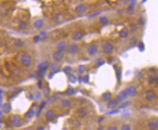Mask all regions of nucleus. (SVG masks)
<instances>
[{
    "mask_svg": "<svg viewBox=\"0 0 158 130\" xmlns=\"http://www.w3.org/2000/svg\"><path fill=\"white\" fill-rule=\"evenodd\" d=\"M21 63L24 66H29L31 63V58L30 57V55H28V54H24L22 57H21Z\"/></svg>",
    "mask_w": 158,
    "mask_h": 130,
    "instance_id": "f257e3e1",
    "label": "nucleus"
},
{
    "mask_svg": "<svg viewBox=\"0 0 158 130\" xmlns=\"http://www.w3.org/2000/svg\"><path fill=\"white\" fill-rule=\"evenodd\" d=\"M88 52L90 56H94L98 52V46L96 44H91L88 47Z\"/></svg>",
    "mask_w": 158,
    "mask_h": 130,
    "instance_id": "f03ea898",
    "label": "nucleus"
},
{
    "mask_svg": "<svg viewBox=\"0 0 158 130\" xmlns=\"http://www.w3.org/2000/svg\"><path fill=\"white\" fill-rule=\"evenodd\" d=\"M113 50H114V47H113V45L111 44V43H109V42H106V44L103 45V51L106 54L111 53Z\"/></svg>",
    "mask_w": 158,
    "mask_h": 130,
    "instance_id": "7ed1b4c3",
    "label": "nucleus"
},
{
    "mask_svg": "<svg viewBox=\"0 0 158 130\" xmlns=\"http://www.w3.org/2000/svg\"><path fill=\"white\" fill-rule=\"evenodd\" d=\"M10 123L13 126H19L21 125V118L17 115H13L10 118Z\"/></svg>",
    "mask_w": 158,
    "mask_h": 130,
    "instance_id": "20e7f679",
    "label": "nucleus"
},
{
    "mask_svg": "<svg viewBox=\"0 0 158 130\" xmlns=\"http://www.w3.org/2000/svg\"><path fill=\"white\" fill-rule=\"evenodd\" d=\"M78 116L80 118H84L87 116L88 114V109L85 107H81L80 108H78V110H76Z\"/></svg>",
    "mask_w": 158,
    "mask_h": 130,
    "instance_id": "39448f33",
    "label": "nucleus"
},
{
    "mask_svg": "<svg viewBox=\"0 0 158 130\" xmlns=\"http://www.w3.org/2000/svg\"><path fill=\"white\" fill-rule=\"evenodd\" d=\"M125 92L128 95V96H131V97H133L136 95L137 91H136V88L135 86H129L125 90Z\"/></svg>",
    "mask_w": 158,
    "mask_h": 130,
    "instance_id": "423d86ee",
    "label": "nucleus"
},
{
    "mask_svg": "<svg viewBox=\"0 0 158 130\" xmlns=\"http://www.w3.org/2000/svg\"><path fill=\"white\" fill-rule=\"evenodd\" d=\"M145 97L148 101H151L155 98V93L152 90H149L146 92Z\"/></svg>",
    "mask_w": 158,
    "mask_h": 130,
    "instance_id": "0eeeda50",
    "label": "nucleus"
},
{
    "mask_svg": "<svg viewBox=\"0 0 158 130\" xmlns=\"http://www.w3.org/2000/svg\"><path fill=\"white\" fill-rule=\"evenodd\" d=\"M75 10H76V13L81 15V14H83L84 13H85V11L87 10V7H86V6L85 5L80 4V5H78L76 6Z\"/></svg>",
    "mask_w": 158,
    "mask_h": 130,
    "instance_id": "6e6552de",
    "label": "nucleus"
},
{
    "mask_svg": "<svg viewBox=\"0 0 158 130\" xmlns=\"http://www.w3.org/2000/svg\"><path fill=\"white\" fill-rule=\"evenodd\" d=\"M84 34L81 31H76L73 36H72V39L74 41H80L82 39Z\"/></svg>",
    "mask_w": 158,
    "mask_h": 130,
    "instance_id": "1a4fd4ad",
    "label": "nucleus"
},
{
    "mask_svg": "<svg viewBox=\"0 0 158 130\" xmlns=\"http://www.w3.org/2000/svg\"><path fill=\"white\" fill-rule=\"evenodd\" d=\"M53 59L57 61V62H60L61 60H63V54L61 52H59V51H57V52H55L53 55Z\"/></svg>",
    "mask_w": 158,
    "mask_h": 130,
    "instance_id": "9d476101",
    "label": "nucleus"
},
{
    "mask_svg": "<svg viewBox=\"0 0 158 130\" xmlns=\"http://www.w3.org/2000/svg\"><path fill=\"white\" fill-rule=\"evenodd\" d=\"M128 98V95L125 92V90H123V92H121L119 95L117 96V101L118 103H120V102H123V100H125L126 98Z\"/></svg>",
    "mask_w": 158,
    "mask_h": 130,
    "instance_id": "9b49d317",
    "label": "nucleus"
},
{
    "mask_svg": "<svg viewBox=\"0 0 158 130\" xmlns=\"http://www.w3.org/2000/svg\"><path fill=\"white\" fill-rule=\"evenodd\" d=\"M45 117L47 120L52 121L55 118V112L53 110H48L45 113Z\"/></svg>",
    "mask_w": 158,
    "mask_h": 130,
    "instance_id": "f8f14e48",
    "label": "nucleus"
},
{
    "mask_svg": "<svg viewBox=\"0 0 158 130\" xmlns=\"http://www.w3.org/2000/svg\"><path fill=\"white\" fill-rule=\"evenodd\" d=\"M128 29L125 27V28H123L122 30H120V38H122V39H125V38H127L128 37Z\"/></svg>",
    "mask_w": 158,
    "mask_h": 130,
    "instance_id": "ddd939ff",
    "label": "nucleus"
},
{
    "mask_svg": "<svg viewBox=\"0 0 158 130\" xmlns=\"http://www.w3.org/2000/svg\"><path fill=\"white\" fill-rule=\"evenodd\" d=\"M43 26H44V21H43V20H41V19L36 20L34 23V26L37 29L42 28Z\"/></svg>",
    "mask_w": 158,
    "mask_h": 130,
    "instance_id": "4468645a",
    "label": "nucleus"
},
{
    "mask_svg": "<svg viewBox=\"0 0 158 130\" xmlns=\"http://www.w3.org/2000/svg\"><path fill=\"white\" fill-rule=\"evenodd\" d=\"M157 81V76L156 74H151L149 78V84L150 85L155 84Z\"/></svg>",
    "mask_w": 158,
    "mask_h": 130,
    "instance_id": "2eb2a0df",
    "label": "nucleus"
},
{
    "mask_svg": "<svg viewBox=\"0 0 158 130\" xmlns=\"http://www.w3.org/2000/svg\"><path fill=\"white\" fill-rule=\"evenodd\" d=\"M101 98H102L103 100H104V101H109L111 98V93L109 92H106L102 94Z\"/></svg>",
    "mask_w": 158,
    "mask_h": 130,
    "instance_id": "dca6fc26",
    "label": "nucleus"
},
{
    "mask_svg": "<svg viewBox=\"0 0 158 130\" xmlns=\"http://www.w3.org/2000/svg\"><path fill=\"white\" fill-rule=\"evenodd\" d=\"M158 126L157 121H152L149 124V128L150 130H157Z\"/></svg>",
    "mask_w": 158,
    "mask_h": 130,
    "instance_id": "f3484780",
    "label": "nucleus"
},
{
    "mask_svg": "<svg viewBox=\"0 0 158 130\" xmlns=\"http://www.w3.org/2000/svg\"><path fill=\"white\" fill-rule=\"evenodd\" d=\"M69 52L71 53V54H75V53L78 51V47H77L76 45L72 44V45H71L69 46Z\"/></svg>",
    "mask_w": 158,
    "mask_h": 130,
    "instance_id": "a211bd4d",
    "label": "nucleus"
},
{
    "mask_svg": "<svg viewBox=\"0 0 158 130\" xmlns=\"http://www.w3.org/2000/svg\"><path fill=\"white\" fill-rule=\"evenodd\" d=\"M58 51L59 52H63V51H64L65 50H66V42H64V41H62V42H60L59 44L58 45Z\"/></svg>",
    "mask_w": 158,
    "mask_h": 130,
    "instance_id": "6ab92c4d",
    "label": "nucleus"
},
{
    "mask_svg": "<svg viewBox=\"0 0 158 130\" xmlns=\"http://www.w3.org/2000/svg\"><path fill=\"white\" fill-rule=\"evenodd\" d=\"M118 104V102L117 101V100H111L107 104V107L108 108H110V109H112V108H114Z\"/></svg>",
    "mask_w": 158,
    "mask_h": 130,
    "instance_id": "aec40b11",
    "label": "nucleus"
},
{
    "mask_svg": "<svg viewBox=\"0 0 158 130\" xmlns=\"http://www.w3.org/2000/svg\"><path fill=\"white\" fill-rule=\"evenodd\" d=\"M10 110H11V106H10V104L5 103V104L3 105V106H2V111L5 113H8L10 112Z\"/></svg>",
    "mask_w": 158,
    "mask_h": 130,
    "instance_id": "412c9836",
    "label": "nucleus"
},
{
    "mask_svg": "<svg viewBox=\"0 0 158 130\" xmlns=\"http://www.w3.org/2000/svg\"><path fill=\"white\" fill-rule=\"evenodd\" d=\"M71 105V102L69 100H67V99H63L61 101V106L64 108H69L70 107Z\"/></svg>",
    "mask_w": 158,
    "mask_h": 130,
    "instance_id": "4be33fe9",
    "label": "nucleus"
},
{
    "mask_svg": "<svg viewBox=\"0 0 158 130\" xmlns=\"http://www.w3.org/2000/svg\"><path fill=\"white\" fill-rule=\"evenodd\" d=\"M48 66V62H42L41 63H39L38 65V68L39 69H47Z\"/></svg>",
    "mask_w": 158,
    "mask_h": 130,
    "instance_id": "5701e85b",
    "label": "nucleus"
},
{
    "mask_svg": "<svg viewBox=\"0 0 158 130\" xmlns=\"http://www.w3.org/2000/svg\"><path fill=\"white\" fill-rule=\"evenodd\" d=\"M99 20H100V23H101V24H103V25H106V24H108V23H109L108 18H107L106 17H104V16L101 17L100 19H99Z\"/></svg>",
    "mask_w": 158,
    "mask_h": 130,
    "instance_id": "b1692460",
    "label": "nucleus"
},
{
    "mask_svg": "<svg viewBox=\"0 0 158 130\" xmlns=\"http://www.w3.org/2000/svg\"><path fill=\"white\" fill-rule=\"evenodd\" d=\"M18 28L21 29V30H25L26 28H27V24L23 22V21H21L19 23V25H18Z\"/></svg>",
    "mask_w": 158,
    "mask_h": 130,
    "instance_id": "393cba45",
    "label": "nucleus"
},
{
    "mask_svg": "<svg viewBox=\"0 0 158 130\" xmlns=\"http://www.w3.org/2000/svg\"><path fill=\"white\" fill-rule=\"evenodd\" d=\"M59 66L57 63H53L50 67V71H56L58 69Z\"/></svg>",
    "mask_w": 158,
    "mask_h": 130,
    "instance_id": "a878e982",
    "label": "nucleus"
},
{
    "mask_svg": "<svg viewBox=\"0 0 158 130\" xmlns=\"http://www.w3.org/2000/svg\"><path fill=\"white\" fill-rule=\"evenodd\" d=\"M34 111L33 110H31V109H30L26 113V118H32L33 116H34Z\"/></svg>",
    "mask_w": 158,
    "mask_h": 130,
    "instance_id": "bb28decb",
    "label": "nucleus"
},
{
    "mask_svg": "<svg viewBox=\"0 0 158 130\" xmlns=\"http://www.w3.org/2000/svg\"><path fill=\"white\" fill-rule=\"evenodd\" d=\"M72 126H73L74 128H79V127H80V126H81V123H80V121L74 120V121H73V122H72Z\"/></svg>",
    "mask_w": 158,
    "mask_h": 130,
    "instance_id": "cd10ccee",
    "label": "nucleus"
},
{
    "mask_svg": "<svg viewBox=\"0 0 158 130\" xmlns=\"http://www.w3.org/2000/svg\"><path fill=\"white\" fill-rule=\"evenodd\" d=\"M15 45L18 47H21L23 45V42L21 39H15Z\"/></svg>",
    "mask_w": 158,
    "mask_h": 130,
    "instance_id": "c85d7f7f",
    "label": "nucleus"
},
{
    "mask_svg": "<svg viewBox=\"0 0 158 130\" xmlns=\"http://www.w3.org/2000/svg\"><path fill=\"white\" fill-rule=\"evenodd\" d=\"M46 70L47 69H39L37 72V76L39 77H42L45 74V72H46Z\"/></svg>",
    "mask_w": 158,
    "mask_h": 130,
    "instance_id": "c756f323",
    "label": "nucleus"
},
{
    "mask_svg": "<svg viewBox=\"0 0 158 130\" xmlns=\"http://www.w3.org/2000/svg\"><path fill=\"white\" fill-rule=\"evenodd\" d=\"M74 93V88H72V87H69L68 88V90H66V94L67 95H73Z\"/></svg>",
    "mask_w": 158,
    "mask_h": 130,
    "instance_id": "7c9ffc66",
    "label": "nucleus"
},
{
    "mask_svg": "<svg viewBox=\"0 0 158 130\" xmlns=\"http://www.w3.org/2000/svg\"><path fill=\"white\" fill-rule=\"evenodd\" d=\"M96 64L98 66H101L102 64H103V59H101V58L97 59L96 61Z\"/></svg>",
    "mask_w": 158,
    "mask_h": 130,
    "instance_id": "2f4dec72",
    "label": "nucleus"
},
{
    "mask_svg": "<svg viewBox=\"0 0 158 130\" xmlns=\"http://www.w3.org/2000/svg\"><path fill=\"white\" fill-rule=\"evenodd\" d=\"M85 69V65H80V67L78 68V72L80 73H84Z\"/></svg>",
    "mask_w": 158,
    "mask_h": 130,
    "instance_id": "473e14b6",
    "label": "nucleus"
},
{
    "mask_svg": "<svg viewBox=\"0 0 158 130\" xmlns=\"http://www.w3.org/2000/svg\"><path fill=\"white\" fill-rule=\"evenodd\" d=\"M69 81H70L71 82H72V83H75V82H76V77H75L74 75H72V74H71V75L69 76Z\"/></svg>",
    "mask_w": 158,
    "mask_h": 130,
    "instance_id": "72a5a7b5",
    "label": "nucleus"
},
{
    "mask_svg": "<svg viewBox=\"0 0 158 130\" xmlns=\"http://www.w3.org/2000/svg\"><path fill=\"white\" fill-rule=\"evenodd\" d=\"M136 42H137V38L136 37H132L130 39V44H131V45H135V44H136Z\"/></svg>",
    "mask_w": 158,
    "mask_h": 130,
    "instance_id": "f704fd0d",
    "label": "nucleus"
},
{
    "mask_svg": "<svg viewBox=\"0 0 158 130\" xmlns=\"http://www.w3.org/2000/svg\"><path fill=\"white\" fill-rule=\"evenodd\" d=\"M121 130H131V126L128 124H125L122 126Z\"/></svg>",
    "mask_w": 158,
    "mask_h": 130,
    "instance_id": "c9c22d12",
    "label": "nucleus"
},
{
    "mask_svg": "<svg viewBox=\"0 0 158 130\" xmlns=\"http://www.w3.org/2000/svg\"><path fill=\"white\" fill-rule=\"evenodd\" d=\"M71 71H72V69H71V68L70 66H66V67L64 68V72L66 73H71Z\"/></svg>",
    "mask_w": 158,
    "mask_h": 130,
    "instance_id": "e433bc0d",
    "label": "nucleus"
},
{
    "mask_svg": "<svg viewBox=\"0 0 158 130\" xmlns=\"http://www.w3.org/2000/svg\"><path fill=\"white\" fill-rule=\"evenodd\" d=\"M138 23H139L141 26H144V23H145V20H144V19L143 18H140L138 19Z\"/></svg>",
    "mask_w": 158,
    "mask_h": 130,
    "instance_id": "4c0bfd02",
    "label": "nucleus"
},
{
    "mask_svg": "<svg viewBox=\"0 0 158 130\" xmlns=\"http://www.w3.org/2000/svg\"><path fill=\"white\" fill-rule=\"evenodd\" d=\"M138 48L140 50V51H144V45L143 42H140V44L138 45Z\"/></svg>",
    "mask_w": 158,
    "mask_h": 130,
    "instance_id": "58836bf2",
    "label": "nucleus"
},
{
    "mask_svg": "<svg viewBox=\"0 0 158 130\" xmlns=\"http://www.w3.org/2000/svg\"><path fill=\"white\" fill-rule=\"evenodd\" d=\"M131 31H132V33H134L135 31H136V30H137V27L135 26V25H131Z\"/></svg>",
    "mask_w": 158,
    "mask_h": 130,
    "instance_id": "ea45409f",
    "label": "nucleus"
},
{
    "mask_svg": "<svg viewBox=\"0 0 158 130\" xmlns=\"http://www.w3.org/2000/svg\"><path fill=\"white\" fill-rule=\"evenodd\" d=\"M82 80H83V81H84V82H85V83H88V81H89V76H88V75H87V76H84Z\"/></svg>",
    "mask_w": 158,
    "mask_h": 130,
    "instance_id": "a19ab883",
    "label": "nucleus"
},
{
    "mask_svg": "<svg viewBox=\"0 0 158 130\" xmlns=\"http://www.w3.org/2000/svg\"><path fill=\"white\" fill-rule=\"evenodd\" d=\"M130 104H131V103H130L129 102H125V103H123V104L121 105V107H120V108H126V107H127L128 105H129Z\"/></svg>",
    "mask_w": 158,
    "mask_h": 130,
    "instance_id": "79ce46f5",
    "label": "nucleus"
},
{
    "mask_svg": "<svg viewBox=\"0 0 158 130\" xmlns=\"http://www.w3.org/2000/svg\"><path fill=\"white\" fill-rule=\"evenodd\" d=\"M128 13H131V12H133V7L130 6V7L128 8Z\"/></svg>",
    "mask_w": 158,
    "mask_h": 130,
    "instance_id": "37998d69",
    "label": "nucleus"
},
{
    "mask_svg": "<svg viewBox=\"0 0 158 130\" xmlns=\"http://www.w3.org/2000/svg\"><path fill=\"white\" fill-rule=\"evenodd\" d=\"M108 130H117V128L115 126H111V127L109 128Z\"/></svg>",
    "mask_w": 158,
    "mask_h": 130,
    "instance_id": "c03bdc74",
    "label": "nucleus"
},
{
    "mask_svg": "<svg viewBox=\"0 0 158 130\" xmlns=\"http://www.w3.org/2000/svg\"><path fill=\"white\" fill-rule=\"evenodd\" d=\"M103 118H103V116H102V117H100V118H99V121H98V122L100 123L101 121H103Z\"/></svg>",
    "mask_w": 158,
    "mask_h": 130,
    "instance_id": "a18cd8bd",
    "label": "nucleus"
},
{
    "mask_svg": "<svg viewBox=\"0 0 158 130\" xmlns=\"http://www.w3.org/2000/svg\"><path fill=\"white\" fill-rule=\"evenodd\" d=\"M97 130H103V126H99V127L98 128V129H97Z\"/></svg>",
    "mask_w": 158,
    "mask_h": 130,
    "instance_id": "49530a36",
    "label": "nucleus"
},
{
    "mask_svg": "<svg viewBox=\"0 0 158 130\" xmlns=\"http://www.w3.org/2000/svg\"><path fill=\"white\" fill-rule=\"evenodd\" d=\"M136 1H133V2H132V4L131 5V7H133V5L136 4Z\"/></svg>",
    "mask_w": 158,
    "mask_h": 130,
    "instance_id": "de8ad7c7",
    "label": "nucleus"
},
{
    "mask_svg": "<svg viewBox=\"0 0 158 130\" xmlns=\"http://www.w3.org/2000/svg\"><path fill=\"white\" fill-rule=\"evenodd\" d=\"M37 130H44V129L42 127H39V128L37 129Z\"/></svg>",
    "mask_w": 158,
    "mask_h": 130,
    "instance_id": "09e8293b",
    "label": "nucleus"
}]
</instances>
